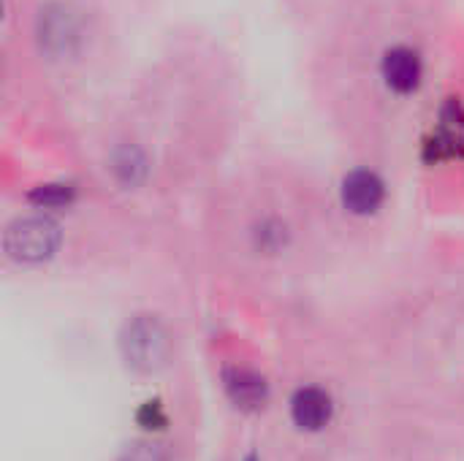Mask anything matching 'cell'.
<instances>
[{"mask_svg":"<svg viewBox=\"0 0 464 461\" xmlns=\"http://www.w3.org/2000/svg\"><path fill=\"white\" fill-rule=\"evenodd\" d=\"M125 461H163L158 446H136L133 451H128Z\"/></svg>","mask_w":464,"mask_h":461,"instance_id":"30bf717a","label":"cell"},{"mask_svg":"<svg viewBox=\"0 0 464 461\" xmlns=\"http://www.w3.org/2000/svg\"><path fill=\"white\" fill-rule=\"evenodd\" d=\"M30 201L35 206H63V204H71L73 201V187L71 185H41L30 193Z\"/></svg>","mask_w":464,"mask_h":461,"instance_id":"9c48e42d","label":"cell"},{"mask_svg":"<svg viewBox=\"0 0 464 461\" xmlns=\"http://www.w3.org/2000/svg\"><path fill=\"white\" fill-rule=\"evenodd\" d=\"M38 38L49 54H54V57L68 54L79 41V22L71 14V8L46 5L41 11V19H38Z\"/></svg>","mask_w":464,"mask_h":461,"instance_id":"3957f363","label":"cell"},{"mask_svg":"<svg viewBox=\"0 0 464 461\" xmlns=\"http://www.w3.org/2000/svg\"><path fill=\"white\" fill-rule=\"evenodd\" d=\"M383 196H386V187L375 171L359 168L343 179V204L353 215H372L383 204Z\"/></svg>","mask_w":464,"mask_h":461,"instance_id":"277c9868","label":"cell"},{"mask_svg":"<svg viewBox=\"0 0 464 461\" xmlns=\"http://www.w3.org/2000/svg\"><path fill=\"white\" fill-rule=\"evenodd\" d=\"M226 391L239 408H261L266 402V383L256 372L247 370H231L226 375Z\"/></svg>","mask_w":464,"mask_h":461,"instance_id":"52a82bcc","label":"cell"},{"mask_svg":"<svg viewBox=\"0 0 464 461\" xmlns=\"http://www.w3.org/2000/svg\"><path fill=\"white\" fill-rule=\"evenodd\" d=\"M5 253L22 264H41L60 247V228L49 217H19L5 228Z\"/></svg>","mask_w":464,"mask_h":461,"instance_id":"6da1fadb","label":"cell"},{"mask_svg":"<svg viewBox=\"0 0 464 461\" xmlns=\"http://www.w3.org/2000/svg\"><path fill=\"white\" fill-rule=\"evenodd\" d=\"M291 416H294L296 427H302L307 432H318L332 418V399L321 389H302V391H296V397L291 402Z\"/></svg>","mask_w":464,"mask_h":461,"instance_id":"8992f818","label":"cell"},{"mask_svg":"<svg viewBox=\"0 0 464 461\" xmlns=\"http://www.w3.org/2000/svg\"><path fill=\"white\" fill-rule=\"evenodd\" d=\"M383 79L397 92H413L421 82V57L411 46H394L381 62Z\"/></svg>","mask_w":464,"mask_h":461,"instance_id":"5b68a950","label":"cell"},{"mask_svg":"<svg viewBox=\"0 0 464 461\" xmlns=\"http://www.w3.org/2000/svg\"><path fill=\"white\" fill-rule=\"evenodd\" d=\"M169 351H171V342L160 321L141 315L133 323H128L122 334V353H125V361L136 372L160 370L169 359Z\"/></svg>","mask_w":464,"mask_h":461,"instance_id":"7a4b0ae2","label":"cell"},{"mask_svg":"<svg viewBox=\"0 0 464 461\" xmlns=\"http://www.w3.org/2000/svg\"><path fill=\"white\" fill-rule=\"evenodd\" d=\"M114 171L125 185H136L147 171V160L136 147H125L114 155Z\"/></svg>","mask_w":464,"mask_h":461,"instance_id":"ba28073f","label":"cell"}]
</instances>
